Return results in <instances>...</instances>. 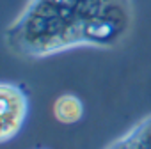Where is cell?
Returning <instances> with one entry per match:
<instances>
[{"instance_id": "6da1fadb", "label": "cell", "mask_w": 151, "mask_h": 149, "mask_svg": "<svg viewBox=\"0 0 151 149\" xmlns=\"http://www.w3.org/2000/svg\"><path fill=\"white\" fill-rule=\"evenodd\" d=\"M130 20L128 0H29V4L13 25L11 34L50 50L52 37L57 36L55 48L68 43H100L121 34Z\"/></svg>"}, {"instance_id": "277c9868", "label": "cell", "mask_w": 151, "mask_h": 149, "mask_svg": "<svg viewBox=\"0 0 151 149\" xmlns=\"http://www.w3.org/2000/svg\"><path fill=\"white\" fill-rule=\"evenodd\" d=\"M142 128H144V133H146V138H147V145H149V149H151V121L144 122ZM110 149H144V145H142V140H140V137H139V131L135 130V131H132L130 135H126L119 144H116V145L112 144Z\"/></svg>"}, {"instance_id": "3957f363", "label": "cell", "mask_w": 151, "mask_h": 149, "mask_svg": "<svg viewBox=\"0 0 151 149\" xmlns=\"http://www.w3.org/2000/svg\"><path fill=\"white\" fill-rule=\"evenodd\" d=\"M53 114H55L57 121L66 122V124H71V122H77L82 117L84 105H82V101L77 96H73V94H62L55 101Z\"/></svg>"}, {"instance_id": "7a4b0ae2", "label": "cell", "mask_w": 151, "mask_h": 149, "mask_svg": "<svg viewBox=\"0 0 151 149\" xmlns=\"http://www.w3.org/2000/svg\"><path fill=\"white\" fill-rule=\"evenodd\" d=\"M25 114H27L25 94L16 85L2 84L0 85V117H2L0 140L6 142L20 131Z\"/></svg>"}]
</instances>
